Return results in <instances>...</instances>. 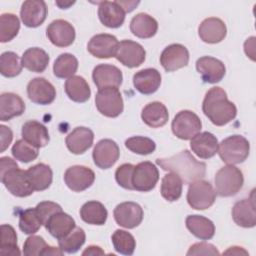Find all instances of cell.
Instances as JSON below:
<instances>
[{"label":"cell","mask_w":256,"mask_h":256,"mask_svg":"<svg viewBox=\"0 0 256 256\" xmlns=\"http://www.w3.org/2000/svg\"><path fill=\"white\" fill-rule=\"evenodd\" d=\"M21 63L23 67L31 72H44L49 63V55L41 48L32 47L27 49L22 57Z\"/></svg>","instance_id":"d6a6232c"},{"label":"cell","mask_w":256,"mask_h":256,"mask_svg":"<svg viewBox=\"0 0 256 256\" xmlns=\"http://www.w3.org/2000/svg\"><path fill=\"white\" fill-rule=\"evenodd\" d=\"M44 226L46 230L58 240L67 236L76 227L75 220L62 210L52 214Z\"/></svg>","instance_id":"4316f807"},{"label":"cell","mask_w":256,"mask_h":256,"mask_svg":"<svg viewBox=\"0 0 256 256\" xmlns=\"http://www.w3.org/2000/svg\"><path fill=\"white\" fill-rule=\"evenodd\" d=\"M161 84V74L155 68H146L136 72L133 76L135 89L144 95L155 93Z\"/></svg>","instance_id":"cb8c5ba5"},{"label":"cell","mask_w":256,"mask_h":256,"mask_svg":"<svg viewBox=\"0 0 256 256\" xmlns=\"http://www.w3.org/2000/svg\"><path fill=\"white\" fill-rule=\"evenodd\" d=\"M0 134H1V137H0V139H1L0 152H4L12 142L13 133H12V130L9 127H6L4 125H0Z\"/></svg>","instance_id":"816d5d0a"},{"label":"cell","mask_w":256,"mask_h":256,"mask_svg":"<svg viewBox=\"0 0 256 256\" xmlns=\"http://www.w3.org/2000/svg\"><path fill=\"white\" fill-rule=\"evenodd\" d=\"M25 111V103L22 98L12 92L2 93L0 96V120L8 121L20 116Z\"/></svg>","instance_id":"83f0119b"},{"label":"cell","mask_w":256,"mask_h":256,"mask_svg":"<svg viewBox=\"0 0 256 256\" xmlns=\"http://www.w3.org/2000/svg\"><path fill=\"white\" fill-rule=\"evenodd\" d=\"M43 225V222L36 210V208H28L20 214L19 217V228L20 230L27 235H32L36 233L41 226Z\"/></svg>","instance_id":"ee69618b"},{"label":"cell","mask_w":256,"mask_h":256,"mask_svg":"<svg viewBox=\"0 0 256 256\" xmlns=\"http://www.w3.org/2000/svg\"><path fill=\"white\" fill-rule=\"evenodd\" d=\"M21 134L25 141L37 148L44 147L49 142L48 129L36 120H29L25 122L22 126Z\"/></svg>","instance_id":"f1b7e54d"},{"label":"cell","mask_w":256,"mask_h":256,"mask_svg":"<svg viewBox=\"0 0 256 256\" xmlns=\"http://www.w3.org/2000/svg\"><path fill=\"white\" fill-rule=\"evenodd\" d=\"M114 219L116 223L124 228L133 229L139 226L143 220V209L135 202H122L114 209Z\"/></svg>","instance_id":"7c38bea8"},{"label":"cell","mask_w":256,"mask_h":256,"mask_svg":"<svg viewBox=\"0 0 256 256\" xmlns=\"http://www.w3.org/2000/svg\"><path fill=\"white\" fill-rule=\"evenodd\" d=\"M250 151L248 140L241 135H232L224 140L218 146V153L221 160L228 164L234 165L244 162Z\"/></svg>","instance_id":"5b68a950"},{"label":"cell","mask_w":256,"mask_h":256,"mask_svg":"<svg viewBox=\"0 0 256 256\" xmlns=\"http://www.w3.org/2000/svg\"><path fill=\"white\" fill-rule=\"evenodd\" d=\"M187 229L200 240H209L215 234L214 223L201 215H189L186 218Z\"/></svg>","instance_id":"1f68e13d"},{"label":"cell","mask_w":256,"mask_h":256,"mask_svg":"<svg viewBox=\"0 0 256 256\" xmlns=\"http://www.w3.org/2000/svg\"><path fill=\"white\" fill-rule=\"evenodd\" d=\"M112 243L114 249L123 255H132L136 248V240L134 236L121 229H118L113 233Z\"/></svg>","instance_id":"7bdbcfd3"},{"label":"cell","mask_w":256,"mask_h":256,"mask_svg":"<svg viewBox=\"0 0 256 256\" xmlns=\"http://www.w3.org/2000/svg\"><path fill=\"white\" fill-rule=\"evenodd\" d=\"M120 150L117 143L111 139H102L95 145L92 153L95 165L101 169L111 168L119 159Z\"/></svg>","instance_id":"4fadbf2b"},{"label":"cell","mask_w":256,"mask_h":256,"mask_svg":"<svg viewBox=\"0 0 256 256\" xmlns=\"http://www.w3.org/2000/svg\"><path fill=\"white\" fill-rule=\"evenodd\" d=\"M82 255L83 256H85V255H93V256H95V255H104V251L99 246L90 245L82 252Z\"/></svg>","instance_id":"f5cc1de1"},{"label":"cell","mask_w":256,"mask_h":256,"mask_svg":"<svg viewBox=\"0 0 256 256\" xmlns=\"http://www.w3.org/2000/svg\"><path fill=\"white\" fill-rule=\"evenodd\" d=\"M75 2H61V1H56V5H58L61 9H67L69 6L73 5Z\"/></svg>","instance_id":"6f0895ef"},{"label":"cell","mask_w":256,"mask_h":256,"mask_svg":"<svg viewBox=\"0 0 256 256\" xmlns=\"http://www.w3.org/2000/svg\"><path fill=\"white\" fill-rule=\"evenodd\" d=\"M157 30V21L147 13H138L130 22V31L138 38H151L156 34Z\"/></svg>","instance_id":"4dcf8cb0"},{"label":"cell","mask_w":256,"mask_h":256,"mask_svg":"<svg viewBox=\"0 0 256 256\" xmlns=\"http://www.w3.org/2000/svg\"><path fill=\"white\" fill-rule=\"evenodd\" d=\"M20 29V21L13 13H3L0 16V41L9 42L14 39Z\"/></svg>","instance_id":"ab89813d"},{"label":"cell","mask_w":256,"mask_h":256,"mask_svg":"<svg viewBox=\"0 0 256 256\" xmlns=\"http://www.w3.org/2000/svg\"><path fill=\"white\" fill-rule=\"evenodd\" d=\"M94 133L87 127H76L66 137L65 143L68 150L76 155L83 154L93 144Z\"/></svg>","instance_id":"603a6c76"},{"label":"cell","mask_w":256,"mask_h":256,"mask_svg":"<svg viewBox=\"0 0 256 256\" xmlns=\"http://www.w3.org/2000/svg\"><path fill=\"white\" fill-rule=\"evenodd\" d=\"M215 199L216 192L208 181L200 179L189 184L187 202L193 209L205 210L214 204Z\"/></svg>","instance_id":"ba28073f"},{"label":"cell","mask_w":256,"mask_h":256,"mask_svg":"<svg viewBox=\"0 0 256 256\" xmlns=\"http://www.w3.org/2000/svg\"><path fill=\"white\" fill-rule=\"evenodd\" d=\"M117 2L123 8L125 13L126 12H131L139 4V2H132V1H117Z\"/></svg>","instance_id":"db71d44e"},{"label":"cell","mask_w":256,"mask_h":256,"mask_svg":"<svg viewBox=\"0 0 256 256\" xmlns=\"http://www.w3.org/2000/svg\"><path fill=\"white\" fill-rule=\"evenodd\" d=\"M78 69V60L77 58L70 53L60 54L53 65L54 75L61 79H68L76 73Z\"/></svg>","instance_id":"74e56055"},{"label":"cell","mask_w":256,"mask_h":256,"mask_svg":"<svg viewBox=\"0 0 256 256\" xmlns=\"http://www.w3.org/2000/svg\"><path fill=\"white\" fill-rule=\"evenodd\" d=\"M173 134L182 140H190L200 133L202 122L197 114L190 110L178 112L171 124Z\"/></svg>","instance_id":"52a82bcc"},{"label":"cell","mask_w":256,"mask_h":256,"mask_svg":"<svg viewBox=\"0 0 256 256\" xmlns=\"http://www.w3.org/2000/svg\"><path fill=\"white\" fill-rule=\"evenodd\" d=\"M202 110L205 116L216 126L228 124L237 115L235 104L228 100L226 92L221 87H212L206 92Z\"/></svg>","instance_id":"7a4b0ae2"},{"label":"cell","mask_w":256,"mask_h":256,"mask_svg":"<svg viewBox=\"0 0 256 256\" xmlns=\"http://www.w3.org/2000/svg\"><path fill=\"white\" fill-rule=\"evenodd\" d=\"M28 98L35 104H51L56 97L55 87L45 78L36 77L29 81L27 85Z\"/></svg>","instance_id":"9a60e30c"},{"label":"cell","mask_w":256,"mask_h":256,"mask_svg":"<svg viewBox=\"0 0 256 256\" xmlns=\"http://www.w3.org/2000/svg\"><path fill=\"white\" fill-rule=\"evenodd\" d=\"M108 212L105 206L98 201H88L80 209L81 219L91 225H104Z\"/></svg>","instance_id":"d590c367"},{"label":"cell","mask_w":256,"mask_h":256,"mask_svg":"<svg viewBox=\"0 0 256 256\" xmlns=\"http://www.w3.org/2000/svg\"><path fill=\"white\" fill-rule=\"evenodd\" d=\"M46 36L57 47H68L75 40V29L68 21L57 19L52 21L47 29Z\"/></svg>","instance_id":"5bb4252c"},{"label":"cell","mask_w":256,"mask_h":256,"mask_svg":"<svg viewBox=\"0 0 256 256\" xmlns=\"http://www.w3.org/2000/svg\"><path fill=\"white\" fill-rule=\"evenodd\" d=\"M65 92L69 99L77 103L86 102L91 96V90L87 81L81 77L74 75L68 78L64 85Z\"/></svg>","instance_id":"836d02e7"},{"label":"cell","mask_w":256,"mask_h":256,"mask_svg":"<svg viewBox=\"0 0 256 256\" xmlns=\"http://www.w3.org/2000/svg\"><path fill=\"white\" fill-rule=\"evenodd\" d=\"M46 246L47 243L42 237L37 235H31L24 242L23 254L25 256L42 255V252L46 248Z\"/></svg>","instance_id":"7dc6e473"},{"label":"cell","mask_w":256,"mask_h":256,"mask_svg":"<svg viewBox=\"0 0 256 256\" xmlns=\"http://www.w3.org/2000/svg\"><path fill=\"white\" fill-rule=\"evenodd\" d=\"M196 69L206 83L215 84L225 76L226 68L222 61L211 56L200 57L196 61Z\"/></svg>","instance_id":"d6986e66"},{"label":"cell","mask_w":256,"mask_h":256,"mask_svg":"<svg viewBox=\"0 0 256 256\" xmlns=\"http://www.w3.org/2000/svg\"><path fill=\"white\" fill-rule=\"evenodd\" d=\"M47 5L42 0H27L21 5L20 17L23 24L29 28L40 26L47 17Z\"/></svg>","instance_id":"ac0fdd59"},{"label":"cell","mask_w":256,"mask_h":256,"mask_svg":"<svg viewBox=\"0 0 256 256\" xmlns=\"http://www.w3.org/2000/svg\"><path fill=\"white\" fill-rule=\"evenodd\" d=\"M94 171L83 165L71 166L64 174L65 184L74 192H82L88 189L94 183Z\"/></svg>","instance_id":"8fae6325"},{"label":"cell","mask_w":256,"mask_h":256,"mask_svg":"<svg viewBox=\"0 0 256 256\" xmlns=\"http://www.w3.org/2000/svg\"><path fill=\"white\" fill-rule=\"evenodd\" d=\"M118 43L119 42L114 35L107 33L96 34L89 40L87 50L94 57L108 59L115 57Z\"/></svg>","instance_id":"e0dca14e"},{"label":"cell","mask_w":256,"mask_h":256,"mask_svg":"<svg viewBox=\"0 0 256 256\" xmlns=\"http://www.w3.org/2000/svg\"><path fill=\"white\" fill-rule=\"evenodd\" d=\"M143 122L151 128H159L164 126L169 118L166 106L159 101L148 103L141 112Z\"/></svg>","instance_id":"f546056e"},{"label":"cell","mask_w":256,"mask_h":256,"mask_svg":"<svg viewBox=\"0 0 256 256\" xmlns=\"http://www.w3.org/2000/svg\"><path fill=\"white\" fill-rule=\"evenodd\" d=\"M190 140L191 150L201 159L212 158L218 152V140L208 131L198 133Z\"/></svg>","instance_id":"484cf974"},{"label":"cell","mask_w":256,"mask_h":256,"mask_svg":"<svg viewBox=\"0 0 256 256\" xmlns=\"http://www.w3.org/2000/svg\"><path fill=\"white\" fill-rule=\"evenodd\" d=\"M232 218L238 226L244 228H252L256 225V211L253 191L251 198L242 199L234 204L232 208Z\"/></svg>","instance_id":"7402d4cb"},{"label":"cell","mask_w":256,"mask_h":256,"mask_svg":"<svg viewBox=\"0 0 256 256\" xmlns=\"http://www.w3.org/2000/svg\"><path fill=\"white\" fill-rule=\"evenodd\" d=\"M125 146L130 151L139 155H148L155 151V142L144 136H133L125 141Z\"/></svg>","instance_id":"bcb514c9"},{"label":"cell","mask_w":256,"mask_h":256,"mask_svg":"<svg viewBox=\"0 0 256 256\" xmlns=\"http://www.w3.org/2000/svg\"><path fill=\"white\" fill-rule=\"evenodd\" d=\"M156 164L165 171L177 174L184 184L200 180L206 174V164L196 160L188 150H183L168 158H158Z\"/></svg>","instance_id":"6da1fadb"},{"label":"cell","mask_w":256,"mask_h":256,"mask_svg":"<svg viewBox=\"0 0 256 256\" xmlns=\"http://www.w3.org/2000/svg\"><path fill=\"white\" fill-rule=\"evenodd\" d=\"M223 254H236V255H239V254H247V251L243 250L242 247H238V246H233V247H230L227 251H225Z\"/></svg>","instance_id":"9f6ffc18"},{"label":"cell","mask_w":256,"mask_h":256,"mask_svg":"<svg viewBox=\"0 0 256 256\" xmlns=\"http://www.w3.org/2000/svg\"><path fill=\"white\" fill-rule=\"evenodd\" d=\"M11 153L16 160H19L23 163H28L38 157L39 151L37 147L31 145L24 139H20L17 140L12 146Z\"/></svg>","instance_id":"f6af8a7d"},{"label":"cell","mask_w":256,"mask_h":256,"mask_svg":"<svg viewBox=\"0 0 256 256\" xmlns=\"http://www.w3.org/2000/svg\"><path fill=\"white\" fill-rule=\"evenodd\" d=\"M215 192L221 197L236 195L243 187L244 177L242 171L234 165H226L215 175Z\"/></svg>","instance_id":"277c9868"},{"label":"cell","mask_w":256,"mask_h":256,"mask_svg":"<svg viewBox=\"0 0 256 256\" xmlns=\"http://www.w3.org/2000/svg\"><path fill=\"white\" fill-rule=\"evenodd\" d=\"M95 104L102 115L110 118L119 116L124 109L122 95L115 87L99 89L95 96Z\"/></svg>","instance_id":"8992f818"},{"label":"cell","mask_w":256,"mask_h":256,"mask_svg":"<svg viewBox=\"0 0 256 256\" xmlns=\"http://www.w3.org/2000/svg\"><path fill=\"white\" fill-rule=\"evenodd\" d=\"M92 79L98 89L106 87L118 88L122 84L123 75L119 68L111 64H99L92 72Z\"/></svg>","instance_id":"ffe728a7"},{"label":"cell","mask_w":256,"mask_h":256,"mask_svg":"<svg viewBox=\"0 0 256 256\" xmlns=\"http://www.w3.org/2000/svg\"><path fill=\"white\" fill-rule=\"evenodd\" d=\"M22 63L19 56L12 51L3 52L0 56V72L4 77L12 78L19 75L22 71Z\"/></svg>","instance_id":"60d3db41"},{"label":"cell","mask_w":256,"mask_h":256,"mask_svg":"<svg viewBox=\"0 0 256 256\" xmlns=\"http://www.w3.org/2000/svg\"><path fill=\"white\" fill-rule=\"evenodd\" d=\"M0 254L4 256H16L21 252L17 245V234L15 229L9 224L1 225V242Z\"/></svg>","instance_id":"f35d334b"},{"label":"cell","mask_w":256,"mask_h":256,"mask_svg":"<svg viewBox=\"0 0 256 256\" xmlns=\"http://www.w3.org/2000/svg\"><path fill=\"white\" fill-rule=\"evenodd\" d=\"M189 52L181 44L175 43L167 46L161 53L160 63L167 72H173L188 65Z\"/></svg>","instance_id":"2e32d148"},{"label":"cell","mask_w":256,"mask_h":256,"mask_svg":"<svg viewBox=\"0 0 256 256\" xmlns=\"http://www.w3.org/2000/svg\"><path fill=\"white\" fill-rule=\"evenodd\" d=\"M0 178L5 188L16 197H27L35 191L27 171L20 169L10 157L0 158Z\"/></svg>","instance_id":"3957f363"},{"label":"cell","mask_w":256,"mask_h":256,"mask_svg":"<svg viewBox=\"0 0 256 256\" xmlns=\"http://www.w3.org/2000/svg\"><path fill=\"white\" fill-rule=\"evenodd\" d=\"M133 170H134V165L130 163L122 164L116 169L115 179L122 188L128 189V190H134L132 185Z\"/></svg>","instance_id":"c3c4849f"},{"label":"cell","mask_w":256,"mask_h":256,"mask_svg":"<svg viewBox=\"0 0 256 256\" xmlns=\"http://www.w3.org/2000/svg\"><path fill=\"white\" fill-rule=\"evenodd\" d=\"M115 57L124 66L135 68L145 61L146 51L141 44L126 39L118 43Z\"/></svg>","instance_id":"30bf717a"},{"label":"cell","mask_w":256,"mask_h":256,"mask_svg":"<svg viewBox=\"0 0 256 256\" xmlns=\"http://www.w3.org/2000/svg\"><path fill=\"white\" fill-rule=\"evenodd\" d=\"M200 39L209 44L221 42L227 34L225 23L217 17H209L204 19L198 28Z\"/></svg>","instance_id":"44dd1931"},{"label":"cell","mask_w":256,"mask_h":256,"mask_svg":"<svg viewBox=\"0 0 256 256\" xmlns=\"http://www.w3.org/2000/svg\"><path fill=\"white\" fill-rule=\"evenodd\" d=\"M98 17L104 26L119 28L124 23L125 11L117 1H102L98 6Z\"/></svg>","instance_id":"d4e9b609"},{"label":"cell","mask_w":256,"mask_h":256,"mask_svg":"<svg viewBox=\"0 0 256 256\" xmlns=\"http://www.w3.org/2000/svg\"><path fill=\"white\" fill-rule=\"evenodd\" d=\"M216 247L207 242H199L190 246L187 255H219Z\"/></svg>","instance_id":"f907efd6"},{"label":"cell","mask_w":256,"mask_h":256,"mask_svg":"<svg viewBox=\"0 0 256 256\" xmlns=\"http://www.w3.org/2000/svg\"><path fill=\"white\" fill-rule=\"evenodd\" d=\"M36 210L43 222V225L46 224L47 220L49 219V217L54 214L55 212H58V211H61L62 208L59 204L55 203V202H52V201H43V202H40L36 205Z\"/></svg>","instance_id":"681fc988"},{"label":"cell","mask_w":256,"mask_h":256,"mask_svg":"<svg viewBox=\"0 0 256 256\" xmlns=\"http://www.w3.org/2000/svg\"><path fill=\"white\" fill-rule=\"evenodd\" d=\"M159 180L157 167L149 161L140 162L134 166L132 175L133 189L140 192H148L155 188Z\"/></svg>","instance_id":"9c48e42d"},{"label":"cell","mask_w":256,"mask_h":256,"mask_svg":"<svg viewBox=\"0 0 256 256\" xmlns=\"http://www.w3.org/2000/svg\"><path fill=\"white\" fill-rule=\"evenodd\" d=\"M63 251L61 250V248L59 247V248H56V247H53V246H49V245H47L46 246V248L43 250V252H42V255H45V256H47V255H63Z\"/></svg>","instance_id":"11a10c76"},{"label":"cell","mask_w":256,"mask_h":256,"mask_svg":"<svg viewBox=\"0 0 256 256\" xmlns=\"http://www.w3.org/2000/svg\"><path fill=\"white\" fill-rule=\"evenodd\" d=\"M26 171L35 191H43L50 187L53 179V172L50 166L38 163Z\"/></svg>","instance_id":"e575fe53"},{"label":"cell","mask_w":256,"mask_h":256,"mask_svg":"<svg viewBox=\"0 0 256 256\" xmlns=\"http://www.w3.org/2000/svg\"><path fill=\"white\" fill-rule=\"evenodd\" d=\"M183 181L182 179L175 173L170 172L166 174L161 181V195L162 197L169 201H177L182 194Z\"/></svg>","instance_id":"8d00e7d4"},{"label":"cell","mask_w":256,"mask_h":256,"mask_svg":"<svg viewBox=\"0 0 256 256\" xmlns=\"http://www.w3.org/2000/svg\"><path fill=\"white\" fill-rule=\"evenodd\" d=\"M86 234L80 227H75L67 236L58 240L59 247L63 252L76 253L85 243Z\"/></svg>","instance_id":"b9f144b4"}]
</instances>
